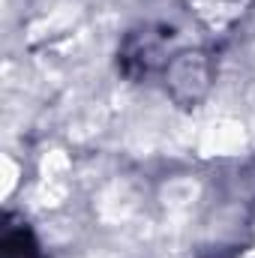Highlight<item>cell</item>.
<instances>
[{"mask_svg":"<svg viewBox=\"0 0 255 258\" xmlns=\"http://www.w3.org/2000/svg\"><path fill=\"white\" fill-rule=\"evenodd\" d=\"M165 57V30H153L144 27L138 33H132L123 48H120V69L126 72L129 78L147 75L153 66L162 63Z\"/></svg>","mask_w":255,"mask_h":258,"instance_id":"1","label":"cell"},{"mask_svg":"<svg viewBox=\"0 0 255 258\" xmlns=\"http://www.w3.org/2000/svg\"><path fill=\"white\" fill-rule=\"evenodd\" d=\"M3 258H39V243L27 222H6L3 240H0Z\"/></svg>","mask_w":255,"mask_h":258,"instance_id":"2","label":"cell"}]
</instances>
